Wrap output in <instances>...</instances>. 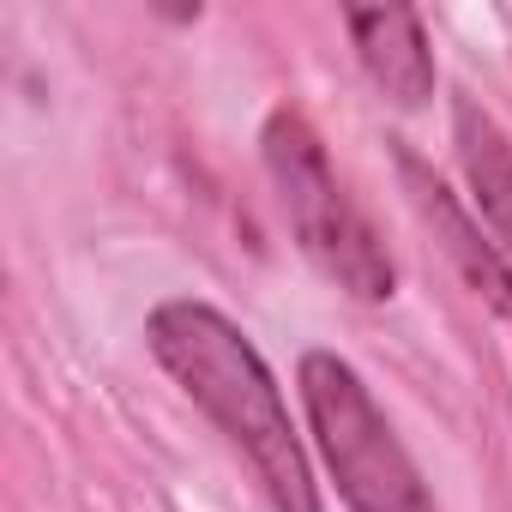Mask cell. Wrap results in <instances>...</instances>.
I'll use <instances>...</instances> for the list:
<instances>
[{
	"label": "cell",
	"instance_id": "obj_1",
	"mask_svg": "<svg viewBox=\"0 0 512 512\" xmlns=\"http://www.w3.org/2000/svg\"><path fill=\"white\" fill-rule=\"evenodd\" d=\"M145 338H151V356L175 374V386L253 464L278 512H320V488H314L302 434L290 422V404L235 320H223L205 302H163Z\"/></svg>",
	"mask_w": 512,
	"mask_h": 512
},
{
	"label": "cell",
	"instance_id": "obj_2",
	"mask_svg": "<svg viewBox=\"0 0 512 512\" xmlns=\"http://www.w3.org/2000/svg\"><path fill=\"white\" fill-rule=\"evenodd\" d=\"M266 175L278 187V205L302 241L308 260L356 302H386L398 272L392 253L380 241V229L368 223V211L350 199V187L338 181L326 139L314 133V121L302 109H278L266 121Z\"/></svg>",
	"mask_w": 512,
	"mask_h": 512
},
{
	"label": "cell",
	"instance_id": "obj_3",
	"mask_svg": "<svg viewBox=\"0 0 512 512\" xmlns=\"http://www.w3.org/2000/svg\"><path fill=\"white\" fill-rule=\"evenodd\" d=\"M302 404L314 422V446L350 512H440L416 458L404 452L386 410L344 356L332 350L302 356Z\"/></svg>",
	"mask_w": 512,
	"mask_h": 512
},
{
	"label": "cell",
	"instance_id": "obj_4",
	"mask_svg": "<svg viewBox=\"0 0 512 512\" xmlns=\"http://www.w3.org/2000/svg\"><path fill=\"white\" fill-rule=\"evenodd\" d=\"M356 55L368 67V79L398 103V109H422L434 97V55H428V31L410 7H350L344 13Z\"/></svg>",
	"mask_w": 512,
	"mask_h": 512
},
{
	"label": "cell",
	"instance_id": "obj_5",
	"mask_svg": "<svg viewBox=\"0 0 512 512\" xmlns=\"http://www.w3.org/2000/svg\"><path fill=\"white\" fill-rule=\"evenodd\" d=\"M398 175H404V187H410V205H416V217L440 235V247H446V260L464 272V284L476 290V296H488L506 320H512V266L500 260V253L476 235V223L452 205V193L422 169V157L416 151H398Z\"/></svg>",
	"mask_w": 512,
	"mask_h": 512
},
{
	"label": "cell",
	"instance_id": "obj_6",
	"mask_svg": "<svg viewBox=\"0 0 512 512\" xmlns=\"http://www.w3.org/2000/svg\"><path fill=\"white\" fill-rule=\"evenodd\" d=\"M452 139H458V163H464V181H470V199H476L482 223L512 253V139L470 97L452 103Z\"/></svg>",
	"mask_w": 512,
	"mask_h": 512
}]
</instances>
